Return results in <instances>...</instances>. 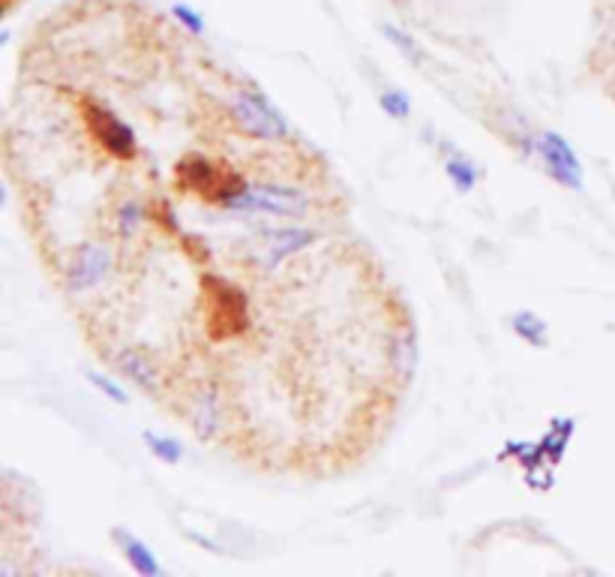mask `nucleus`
Returning a JSON list of instances; mask_svg holds the SVG:
<instances>
[{
	"label": "nucleus",
	"mask_w": 615,
	"mask_h": 577,
	"mask_svg": "<svg viewBox=\"0 0 615 577\" xmlns=\"http://www.w3.org/2000/svg\"><path fill=\"white\" fill-rule=\"evenodd\" d=\"M114 262H118V253H114L111 241H94V238L81 241L66 259L64 288L81 295V292L102 286L111 271H114Z\"/></svg>",
	"instance_id": "3"
},
{
	"label": "nucleus",
	"mask_w": 615,
	"mask_h": 577,
	"mask_svg": "<svg viewBox=\"0 0 615 577\" xmlns=\"http://www.w3.org/2000/svg\"><path fill=\"white\" fill-rule=\"evenodd\" d=\"M172 15H175V22H180L187 28L189 34H205V19H201V12H196L193 7H187V3H175V7H172Z\"/></svg>",
	"instance_id": "20"
},
{
	"label": "nucleus",
	"mask_w": 615,
	"mask_h": 577,
	"mask_svg": "<svg viewBox=\"0 0 615 577\" xmlns=\"http://www.w3.org/2000/svg\"><path fill=\"white\" fill-rule=\"evenodd\" d=\"M88 377V382L94 385V389L99 391V394H106V398L111 400V403H118V406H127L130 403V394L114 382V379H109V377H102V373H97V370H88L85 373Z\"/></svg>",
	"instance_id": "18"
},
{
	"label": "nucleus",
	"mask_w": 615,
	"mask_h": 577,
	"mask_svg": "<svg viewBox=\"0 0 615 577\" xmlns=\"http://www.w3.org/2000/svg\"><path fill=\"white\" fill-rule=\"evenodd\" d=\"M420 367V346L415 325L403 323L387 337V370L396 389H408Z\"/></svg>",
	"instance_id": "9"
},
{
	"label": "nucleus",
	"mask_w": 615,
	"mask_h": 577,
	"mask_svg": "<svg viewBox=\"0 0 615 577\" xmlns=\"http://www.w3.org/2000/svg\"><path fill=\"white\" fill-rule=\"evenodd\" d=\"M378 106L385 115H391L394 121H406L408 115H411V100H408L403 90H385L382 97H378Z\"/></svg>",
	"instance_id": "19"
},
{
	"label": "nucleus",
	"mask_w": 615,
	"mask_h": 577,
	"mask_svg": "<svg viewBox=\"0 0 615 577\" xmlns=\"http://www.w3.org/2000/svg\"><path fill=\"white\" fill-rule=\"evenodd\" d=\"M597 55H601V64L594 67L597 69L594 76L604 81V90L609 94V100H615V28L613 34L597 45Z\"/></svg>",
	"instance_id": "16"
},
{
	"label": "nucleus",
	"mask_w": 615,
	"mask_h": 577,
	"mask_svg": "<svg viewBox=\"0 0 615 577\" xmlns=\"http://www.w3.org/2000/svg\"><path fill=\"white\" fill-rule=\"evenodd\" d=\"M382 34H385V40H391V43L399 48V55L408 57L415 67H420L424 61H427V55H424V48L418 45V40L411 34H406V31H399L396 24H382Z\"/></svg>",
	"instance_id": "17"
},
{
	"label": "nucleus",
	"mask_w": 615,
	"mask_h": 577,
	"mask_svg": "<svg viewBox=\"0 0 615 577\" xmlns=\"http://www.w3.org/2000/svg\"><path fill=\"white\" fill-rule=\"evenodd\" d=\"M81 111H85V121L90 127L94 142L111 156V160H121V163H132L139 156V139L132 133V127L123 121L121 115L114 109H109L106 102L99 100H81Z\"/></svg>",
	"instance_id": "4"
},
{
	"label": "nucleus",
	"mask_w": 615,
	"mask_h": 577,
	"mask_svg": "<svg viewBox=\"0 0 615 577\" xmlns=\"http://www.w3.org/2000/svg\"><path fill=\"white\" fill-rule=\"evenodd\" d=\"M187 424L193 427L201 443H210L220 436L222 427V398L213 382H201L189 391L187 403Z\"/></svg>",
	"instance_id": "10"
},
{
	"label": "nucleus",
	"mask_w": 615,
	"mask_h": 577,
	"mask_svg": "<svg viewBox=\"0 0 615 577\" xmlns=\"http://www.w3.org/2000/svg\"><path fill=\"white\" fill-rule=\"evenodd\" d=\"M111 542L121 547L123 559L130 563V568L135 571V575H142V577L163 575V568H160V563H156L154 551H151L142 538H135L130 530H121V526H118V530H111Z\"/></svg>",
	"instance_id": "11"
},
{
	"label": "nucleus",
	"mask_w": 615,
	"mask_h": 577,
	"mask_svg": "<svg viewBox=\"0 0 615 577\" xmlns=\"http://www.w3.org/2000/svg\"><path fill=\"white\" fill-rule=\"evenodd\" d=\"M538 160L540 166L547 168L556 184L568 189H583V163L580 156L571 148V142L561 133H552V130H540L538 133Z\"/></svg>",
	"instance_id": "8"
},
{
	"label": "nucleus",
	"mask_w": 615,
	"mask_h": 577,
	"mask_svg": "<svg viewBox=\"0 0 615 577\" xmlns=\"http://www.w3.org/2000/svg\"><path fill=\"white\" fill-rule=\"evenodd\" d=\"M229 118L243 135H250L255 142L279 144L292 135L286 118L271 106L264 94L253 88H241L231 94Z\"/></svg>",
	"instance_id": "1"
},
{
	"label": "nucleus",
	"mask_w": 615,
	"mask_h": 577,
	"mask_svg": "<svg viewBox=\"0 0 615 577\" xmlns=\"http://www.w3.org/2000/svg\"><path fill=\"white\" fill-rule=\"evenodd\" d=\"M111 367L121 373L132 389H139L144 398L151 400H163L168 382H165V373L160 361H156L147 349L142 346H121L114 358H111Z\"/></svg>",
	"instance_id": "6"
},
{
	"label": "nucleus",
	"mask_w": 615,
	"mask_h": 577,
	"mask_svg": "<svg viewBox=\"0 0 615 577\" xmlns=\"http://www.w3.org/2000/svg\"><path fill=\"white\" fill-rule=\"evenodd\" d=\"M229 211L300 220L309 211V196L304 189L288 187L283 181H264V184H250V187L243 189L241 196L231 202Z\"/></svg>",
	"instance_id": "2"
},
{
	"label": "nucleus",
	"mask_w": 615,
	"mask_h": 577,
	"mask_svg": "<svg viewBox=\"0 0 615 577\" xmlns=\"http://www.w3.org/2000/svg\"><path fill=\"white\" fill-rule=\"evenodd\" d=\"M444 175L457 187V193H472L477 187V181H481L477 166L465 154L453 151V148H448V154H444Z\"/></svg>",
	"instance_id": "13"
},
{
	"label": "nucleus",
	"mask_w": 615,
	"mask_h": 577,
	"mask_svg": "<svg viewBox=\"0 0 615 577\" xmlns=\"http://www.w3.org/2000/svg\"><path fill=\"white\" fill-rule=\"evenodd\" d=\"M510 328L517 334L519 340L535 349H547L550 346V325L547 319H540L535 311H519L510 316Z\"/></svg>",
	"instance_id": "12"
},
{
	"label": "nucleus",
	"mask_w": 615,
	"mask_h": 577,
	"mask_svg": "<svg viewBox=\"0 0 615 577\" xmlns=\"http://www.w3.org/2000/svg\"><path fill=\"white\" fill-rule=\"evenodd\" d=\"M205 288L210 295L208 316L213 319V340H229L246 328V298L234 283L222 277H208Z\"/></svg>",
	"instance_id": "5"
},
{
	"label": "nucleus",
	"mask_w": 615,
	"mask_h": 577,
	"mask_svg": "<svg viewBox=\"0 0 615 577\" xmlns=\"http://www.w3.org/2000/svg\"><path fill=\"white\" fill-rule=\"evenodd\" d=\"M142 443L147 445V451H151L156 460H163V464H177V460L184 457V445L177 443L175 436H163V433L144 431Z\"/></svg>",
	"instance_id": "15"
},
{
	"label": "nucleus",
	"mask_w": 615,
	"mask_h": 577,
	"mask_svg": "<svg viewBox=\"0 0 615 577\" xmlns=\"http://www.w3.org/2000/svg\"><path fill=\"white\" fill-rule=\"evenodd\" d=\"M144 220H147V208L139 199H123L114 211V232L123 241H132L135 235L142 232Z\"/></svg>",
	"instance_id": "14"
},
{
	"label": "nucleus",
	"mask_w": 615,
	"mask_h": 577,
	"mask_svg": "<svg viewBox=\"0 0 615 577\" xmlns=\"http://www.w3.org/2000/svg\"><path fill=\"white\" fill-rule=\"evenodd\" d=\"M316 244V232L307 226H276L264 229L253 241V265L262 271H274L286 262L288 255L300 253L304 247Z\"/></svg>",
	"instance_id": "7"
}]
</instances>
